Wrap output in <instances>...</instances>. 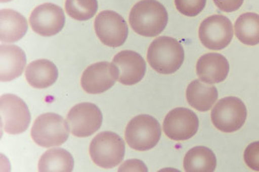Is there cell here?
<instances>
[{
	"mask_svg": "<svg viewBox=\"0 0 259 172\" xmlns=\"http://www.w3.org/2000/svg\"><path fill=\"white\" fill-rule=\"evenodd\" d=\"M147 59L156 72L161 75H172L184 62V48L177 39L159 36L148 47Z\"/></svg>",
	"mask_w": 259,
	"mask_h": 172,
	"instance_id": "7a4b0ae2",
	"label": "cell"
},
{
	"mask_svg": "<svg viewBox=\"0 0 259 172\" xmlns=\"http://www.w3.org/2000/svg\"><path fill=\"white\" fill-rule=\"evenodd\" d=\"M207 4V0H175V5L180 13L189 17L199 15Z\"/></svg>",
	"mask_w": 259,
	"mask_h": 172,
	"instance_id": "cb8c5ba5",
	"label": "cell"
},
{
	"mask_svg": "<svg viewBox=\"0 0 259 172\" xmlns=\"http://www.w3.org/2000/svg\"><path fill=\"white\" fill-rule=\"evenodd\" d=\"M1 71L2 82L12 81L20 77L26 67V56L23 50L16 45H1Z\"/></svg>",
	"mask_w": 259,
	"mask_h": 172,
	"instance_id": "2e32d148",
	"label": "cell"
},
{
	"mask_svg": "<svg viewBox=\"0 0 259 172\" xmlns=\"http://www.w3.org/2000/svg\"><path fill=\"white\" fill-rule=\"evenodd\" d=\"M98 0H65V11L75 21H89L96 15Z\"/></svg>",
	"mask_w": 259,
	"mask_h": 172,
	"instance_id": "603a6c76",
	"label": "cell"
},
{
	"mask_svg": "<svg viewBox=\"0 0 259 172\" xmlns=\"http://www.w3.org/2000/svg\"><path fill=\"white\" fill-rule=\"evenodd\" d=\"M244 160L250 169L259 171V141L253 142L246 147L244 152Z\"/></svg>",
	"mask_w": 259,
	"mask_h": 172,
	"instance_id": "d4e9b609",
	"label": "cell"
},
{
	"mask_svg": "<svg viewBox=\"0 0 259 172\" xmlns=\"http://www.w3.org/2000/svg\"><path fill=\"white\" fill-rule=\"evenodd\" d=\"M112 64L118 70V81L124 85H133L140 82L145 76V60L140 54L131 50L119 51Z\"/></svg>",
	"mask_w": 259,
	"mask_h": 172,
	"instance_id": "5bb4252c",
	"label": "cell"
},
{
	"mask_svg": "<svg viewBox=\"0 0 259 172\" xmlns=\"http://www.w3.org/2000/svg\"><path fill=\"white\" fill-rule=\"evenodd\" d=\"M184 169L187 172H212L217 166L214 153L207 147L197 146L185 155Z\"/></svg>",
	"mask_w": 259,
	"mask_h": 172,
	"instance_id": "ffe728a7",
	"label": "cell"
},
{
	"mask_svg": "<svg viewBox=\"0 0 259 172\" xmlns=\"http://www.w3.org/2000/svg\"><path fill=\"white\" fill-rule=\"evenodd\" d=\"M187 100L196 110L204 112L209 110L218 100V90L215 86L202 80H195L187 86Z\"/></svg>",
	"mask_w": 259,
	"mask_h": 172,
	"instance_id": "e0dca14e",
	"label": "cell"
},
{
	"mask_svg": "<svg viewBox=\"0 0 259 172\" xmlns=\"http://www.w3.org/2000/svg\"><path fill=\"white\" fill-rule=\"evenodd\" d=\"M94 29L102 43L109 47L122 46L128 36L126 21L114 11L100 12L94 21Z\"/></svg>",
	"mask_w": 259,
	"mask_h": 172,
	"instance_id": "30bf717a",
	"label": "cell"
},
{
	"mask_svg": "<svg viewBox=\"0 0 259 172\" xmlns=\"http://www.w3.org/2000/svg\"><path fill=\"white\" fill-rule=\"evenodd\" d=\"M74 136L85 138L95 134L103 124V114L94 103H79L73 106L66 118Z\"/></svg>",
	"mask_w": 259,
	"mask_h": 172,
	"instance_id": "9c48e42d",
	"label": "cell"
},
{
	"mask_svg": "<svg viewBox=\"0 0 259 172\" xmlns=\"http://www.w3.org/2000/svg\"><path fill=\"white\" fill-rule=\"evenodd\" d=\"M247 110L243 101L229 96L216 103L211 112V120L216 129L224 133H234L241 129L246 122Z\"/></svg>",
	"mask_w": 259,
	"mask_h": 172,
	"instance_id": "8992f818",
	"label": "cell"
},
{
	"mask_svg": "<svg viewBox=\"0 0 259 172\" xmlns=\"http://www.w3.org/2000/svg\"><path fill=\"white\" fill-rule=\"evenodd\" d=\"M30 26L34 32L42 36H53L62 31L65 16L60 6L42 4L34 9L30 16Z\"/></svg>",
	"mask_w": 259,
	"mask_h": 172,
	"instance_id": "7c38bea8",
	"label": "cell"
},
{
	"mask_svg": "<svg viewBox=\"0 0 259 172\" xmlns=\"http://www.w3.org/2000/svg\"><path fill=\"white\" fill-rule=\"evenodd\" d=\"M25 75L31 87L45 89L56 82L59 72L54 63L50 60H38L31 62L26 67Z\"/></svg>",
	"mask_w": 259,
	"mask_h": 172,
	"instance_id": "ac0fdd59",
	"label": "cell"
},
{
	"mask_svg": "<svg viewBox=\"0 0 259 172\" xmlns=\"http://www.w3.org/2000/svg\"><path fill=\"white\" fill-rule=\"evenodd\" d=\"M161 138L159 123L150 115H138L127 124L124 139L132 149L147 151L153 149Z\"/></svg>",
	"mask_w": 259,
	"mask_h": 172,
	"instance_id": "5b68a950",
	"label": "cell"
},
{
	"mask_svg": "<svg viewBox=\"0 0 259 172\" xmlns=\"http://www.w3.org/2000/svg\"><path fill=\"white\" fill-rule=\"evenodd\" d=\"M215 6L223 12L231 13L241 8L244 0H213Z\"/></svg>",
	"mask_w": 259,
	"mask_h": 172,
	"instance_id": "484cf974",
	"label": "cell"
},
{
	"mask_svg": "<svg viewBox=\"0 0 259 172\" xmlns=\"http://www.w3.org/2000/svg\"><path fill=\"white\" fill-rule=\"evenodd\" d=\"M168 21L165 7L157 0H141L133 6L129 15L130 25L133 31L147 37L162 33Z\"/></svg>",
	"mask_w": 259,
	"mask_h": 172,
	"instance_id": "6da1fadb",
	"label": "cell"
},
{
	"mask_svg": "<svg viewBox=\"0 0 259 172\" xmlns=\"http://www.w3.org/2000/svg\"><path fill=\"white\" fill-rule=\"evenodd\" d=\"M74 159L70 152L64 149H50L41 155L38 161L40 172L72 171Z\"/></svg>",
	"mask_w": 259,
	"mask_h": 172,
	"instance_id": "44dd1931",
	"label": "cell"
},
{
	"mask_svg": "<svg viewBox=\"0 0 259 172\" xmlns=\"http://www.w3.org/2000/svg\"><path fill=\"white\" fill-rule=\"evenodd\" d=\"M125 144L121 137L113 132H102L94 137L89 147L92 160L98 166L112 169L121 163Z\"/></svg>",
	"mask_w": 259,
	"mask_h": 172,
	"instance_id": "3957f363",
	"label": "cell"
},
{
	"mask_svg": "<svg viewBox=\"0 0 259 172\" xmlns=\"http://www.w3.org/2000/svg\"><path fill=\"white\" fill-rule=\"evenodd\" d=\"M235 34L241 43L247 46L259 44V15L242 14L235 23Z\"/></svg>",
	"mask_w": 259,
	"mask_h": 172,
	"instance_id": "7402d4cb",
	"label": "cell"
},
{
	"mask_svg": "<svg viewBox=\"0 0 259 172\" xmlns=\"http://www.w3.org/2000/svg\"><path fill=\"white\" fill-rule=\"evenodd\" d=\"M116 80V67L109 62H99L85 69L81 75L80 85L85 92L99 95L113 87Z\"/></svg>",
	"mask_w": 259,
	"mask_h": 172,
	"instance_id": "4fadbf2b",
	"label": "cell"
},
{
	"mask_svg": "<svg viewBox=\"0 0 259 172\" xmlns=\"http://www.w3.org/2000/svg\"><path fill=\"white\" fill-rule=\"evenodd\" d=\"M230 65L226 56L216 52L204 54L197 63V74L202 82L213 85L223 82L228 76Z\"/></svg>",
	"mask_w": 259,
	"mask_h": 172,
	"instance_id": "9a60e30c",
	"label": "cell"
},
{
	"mask_svg": "<svg viewBox=\"0 0 259 172\" xmlns=\"http://www.w3.org/2000/svg\"><path fill=\"white\" fill-rule=\"evenodd\" d=\"M202 45L210 50L219 51L226 48L234 36L233 26L227 17L214 15L205 19L198 31Z\"/></svg>",
	"mask_w": 259,
	"mask_h": 172,
	"instance_id": "ba28073f",
	"label": "cell"
},
{
	"mask_svg": "<svg viewBox=\"0 0 259 172\" xmlns=\"http://www.w3.org/2000/svg\"><path fill=\"white\" fill-rule=\"evenodd\" d=\"M0 39L2 42L12 43L20 41L28 29L26 18L13 10L6 9L0 11Z\"/></svg>",
	"mask_w": 259,
	"mask_h": 172,
	"instance_id": "d6986e66",
	"label": "cell"
},
{
	"mask_svg": "<svg viewBox=\"0 0 259 172\" xmlns=\"http://www.w3.org/2000/svg\"><path fill=\"white\" fill-rule=\"evenodd\" d=\"M0 105L4 131L12 135L26 131L31 123V114L21 98L12 94H6L0 98Z\"/></svg>",
	"mask_w": 259,
	"mask_h": 172,
	"instance_id": "52a82bcc",
	"label": "cell"
},
{
	"mask_svg": "<svg viewBox=\"0 0 259 172\" xmlns=\"http://www.w3.org/2000/svg\"><path fill=\"white\" fill-rule=\"evenodd\" d=\"M11 0H1V3H7V2H10Z\"/></svg>",
	"mask_w": 259,
	"mask_h": 172,
	"instance_id": "83f0119b",
	"label": "cell"
},
{
	"mask_svg": "<svg viewBox=\"0 0 259 172\" xmlns=\"http://www.w3.org/2000/svg\"><path fill=\"white\" fill-rule=\"evenodd\" d=\"M119 171H148V168L143 161L138 159L126 160L119 168Z\"/></svg>",
	"mask_w": 259,
	"mask_h": 172,
	"instance_id": "4316f807",
	"label": "cell"
},
{
	"mask_svg": "<svg viewBox=\"0 0 259 172\" xmlns=\"http://www.w3.org/2000/svg\"><path fill=\"white\" fill-rule=\"evenodd\" d=\"M163 126L164 134L168 139L185 141L197 134L199 120L196 113L187 108H175L166 115Z\"/></svg>",
	"mask_w": 259,
	"mask_h": 172,
	"instance_id": "8fae6325",
	"label": "cell"
},
{
	"mask_svg": "<svg viewBox=\"0 0 259 172\" xmlns=\"http://www.w3.org/2000/svg\"><path fill=\"white\" fill-rule=\"evenodd\" d=\"M70 127L67 121L55 113H45L36 118L31 128V139L39 146L51 148L67 141Z\"/></svg>",
	"mask_w": 259,
	"mask_h": 172,
	"instance_id": "277c9868",
	"label": "cell"
}]
</instances>
